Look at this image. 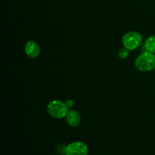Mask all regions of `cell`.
I'll list each match as a JSON object with an SVG mask.
<instances>
[{
  "label": "cell",
  "instance_id": "cell-2",
  "mask_svg": "<svg viewBox=\"0 0 155 155\" xmlns=\"http://www.w3.org/2000/svg\"><path fill=\"white\" fill-rule=\"evenodd\" d=\"M68 110H69L67 103L61 100H53L50 101L47 106L48 114L55 119H62L65 117Z\"/></svg>",
  "mask_w": 155,
  "mask_h": 155
},
{
  "label": "cell",
  "instance_id": "cell-8",
  "mask_svg": "<svg viewBox=\"0 0 155 155\" xmlns=\"http://www.w3.org/2000/svg\"><path fill=\"white\" fill-rule=\"evenodd\" d=\"M119 58L121 59H126L129 55V50L126 48H122L118 53Z\"/></svg>",
  "mask_w": 155,
  "mask_h": 155
},
{
  "label": "cell",
  "instance_id": "cell-5",
  "mask_svg": "<svg viewBox=\"0 0 155 155\" xmlns=\"http://www.w3.org/2000/svg\"><path fill=\"white\" fill-rule=\"evenodd\" d=\"M25 53L30 58H35L40 54V47L34 41H28L25 45Z\"/></svg>",
  "mask_w": 155,
  "mask_h": 155
},
{
  "label": "cell",
  "instance_id": "cell-3",
  "mask_svg": "<svg viewBox=\"0 0 155 155\" xmlns=\"http://www.w3.org/2000/svg\"><path fill=\"white\" fill-rule=\"evenodd\" d=\"M142 42V36L137 31H130L123 36L122 42L124 48L129 51H133L140 46Z\"/></svg>",
  "mask_w": 155,
  "mask_h": 155
},
{
  "label": "cell",
  "instance_id": "cell-6",
  "mask_svg": "<svg viewBox=\"0 0 155 155\" xmlns=\"http://www.w3.org/2000/svg\"><path fill=\"white\" fill-rule=\"evenodd\" d=\"M66 122L70 127H77L80 125L81 122V117L79 112L75 110H68L66 117Z\"/></svg>",
  "mask_w": 155,
  "mask_h": 155
},
{
  "label": "cell",
  "instance_id": "cell-4",
  "mask_svg": "<svg viewBox=\"0 0 155 155\" xmlns=\"http://www.w3.org/2000/svg\"><path fill=\"white\" fill-rule=\"evenodd\" d=\"M88 153L89 148L87 145L80 141L71 142L65 149L66 155H87Z\"/></svg>",
  "mask_w": 155,
  "mask_h": 155
},
{
  "label": "cell",
  "instance_id": "cell-1",
  "mask_svg": "<svg viewBox=\"0 0 155 155\" xmlns=\"http://www.w3.org/2000/svg\"><path fill=\"white\" fill-rule=\"evenodd\" d=\"M135 66L139 71L148 72L155 68V54L149 51H145L136 58Z\"/></svg>",
  "mask_w": 155,
  "mask_h": 155
},
{
  "label": "cell",
  "instance_id": "cell-7",
  "mask_svg": "<svg viewBox=\"0 0 155 155\" xmlns=\"http://www.w3.org/2000/svg\"><path fill=\"white\" fill-rule=\"evenodd\" d=\"M145 48L147 51L155 53V35H151L147 38L145 42Z\"/></svg>",
  "mask_w": 155,
  "mask_h": 155
}]
</instances>
